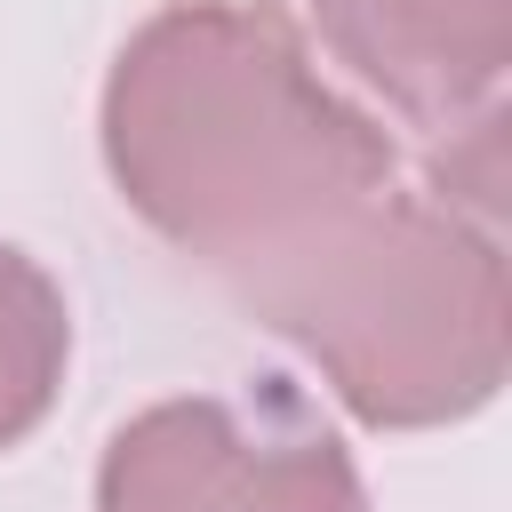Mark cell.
Segmentation results:
<instances>
[{
    "label": "cell",
    "instance_id": "6da1fadb",
    "mask_svg": "<svg viewBox=\"0 0 512 512\" xmlns=\"http://www.w3.org/2000/svg\"><path fill=\"white\" fill-rule=\"evenodd\" d=\"M104 168L120 200L232 296L400 184L392 136L312 72L272 0L152 8L104 80Z\"/></svg>",
    "mask_w": 512,
    "mask_h": 512
},
{
    "label": "cell",
    "instance_id": "3957f363",
    "mask_svg": "<svg viewBox=\"0 0 512 512\" xmlns=\"http://www.w3.org/2000/svg\"><path fill=\"white\" fill-rule=\"evenodd\" d=\"M96 512H368V488L352 448L264 376L128 416L96 464Z\"/></svg>",
    "mask_w": 512,
    "mask_h": 512
},
{
    "label": "cell",
    "instance_id": "7a4b0ae2",
    "mask_svg": "<svg viewBox=\"0 0 512 512\" xmlns=\"http://www.w3.org/2000/svg\"><path fill=\"white\" fill-rule=\"evenodd\" d=\"M376 432L464 424L504 392V248L448 192L384 184L312 256L240 296Z\"/></svg>",
    "mask_w": 512,
    "mask_h": 512
},
{
    "label": "cell",
    "instance_id": "5b68a950",
    "mask_svg": "<svg viewBox=\"0 0 512 512\" xmlns=\"http://www.w3.org/2000/svg\"><path fill=\"white\" fill-rule=\"evenodd\" d=\"M64 360H72V312L64 288L0 240V448H16L64 392Z\"/></svg>",
    "mask_w": 512,
    "mask_h": 512
},
{
    "label": "cell",
    "instance_id": "277c9868",
    "mask_svg": "<svg viewBox=\"0 0 512 512\" xmlns=\"http://www.w3.org/2000/svg\"><path fill=\"white\" fill-rule=\"evenodd\" d=\"M328 56L400 120L464 128L496 112L512 72V0H304Z\"/></svg>",
    "mask_w": 512,
    "mask_h": 512
}]
</instances>
